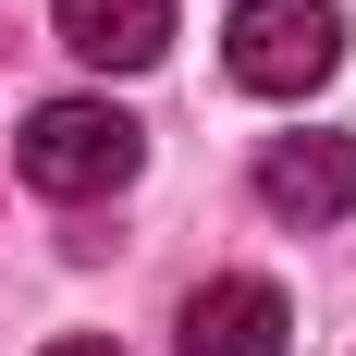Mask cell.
Here are the masks:
<instances>
[{
	"instance_id": "1",
	"label": "cell",
	"mask_w": 356,
	"mask_h": 356,
	"mask_svg": "<svg viewBox=\"0 0 356 356\" xmlns=\"http://www.w3.org/2000/svg\"><path fill=\"white\" fill-rule=\"evenodd\" d=\"M136 160H147V136H136V111H111V99H37L25 136H13V172H25L37 197H62V209L123 197Z\"/></svg>"
},
{
	"instance_id": "2",
	"label": "cell",
	"mask_w": 356,
	"mask_h": 356,
	"mask_svg": "<svg viewBox=\"0 0 356 356\" xmlns=\"http://www.w3.org/2000/svg\"><path fill=\"white\" fill-rule=\"evenodd\" d=\"M332 62H344L332 0H234L221 13V74L246 99H307V86H332Z\"/></svg>"
},
{
	"instance_id": "3",
	"label": "cell",
	"mask_w": 356,
	"mask_h": 356,
	"mask_svg": "<svg viewBox=\"0 0 356 356\" xmlns=\"http://www.w3.org/2000/svg\"><path fill=\"white\" fill-rule=\"evenodd\" d=\"M258 209L283 234H332L356 209V136H258Z\"/></svg>"
},
{
	"instance_id": "4",
	"label": "cell",
	"mask_w": 356,
	"mask_h": 356,
	"mask_svg": "<svg viewBox=\"0 0 356 356\" xmlns=\"http://www.w3.org/2000/svg\"><path fill=\"white\" fill-rule=\"evenodd\" d=\"M295 344V307L283 283H258V270H209V283L172 307V356H283Z\"/></svg>"
},
{
	"instance_id": "5",
	"label": "cell",
	"mask_w": 356,
	"mask_h": 356,
	"mask_svg": "<svg viewBox=\"0 0 356 356\" xmlns=\"http://www.w3.org/2000/svg\"><path fill=\"white\" fill-rule=\"evenodd\" d=\"M49 25H62L74 62H99V74H147L160 49H172V0H49Z\"/></svg>"
},
{
	"instance_id": "6",
	"label": "cell",
	"mask_w": 356,
	"mask_h": 356,
	"mask_svg": "<svg viewBox=\"0 0 356 356\" xmlns=\"http://www.w3.org/2000/svg\"><path fill=\"white\" fill-rule=\"evenodd\" d=\"M49 356H123V344H99V332H62V344H49Z\"/></svg>"
}]
</instances>
